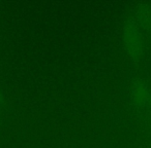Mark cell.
Here are the masks:
<instances>
[{
  "label": "cell",
  "mask_w": 151,
  "mask_h": 148,
  "mask_svg": "<svg viewBox=\"0 0 151 148\" xmlns=\"http://www.w3.org/2000/svg\"><path fill=\"white\" fill-rule=\"evenodd\" d=\"M146 99V92L143 89H140L136 92V101L139 102H144V100Z\"/></svg>",
  "instance_id": "1"
}]
</instances>
